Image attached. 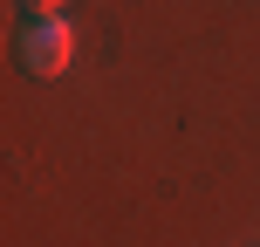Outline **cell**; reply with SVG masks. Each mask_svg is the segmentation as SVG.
<instances>
[{
    "label": "cell",
    "instance_id": "cell-1",
    "mask_svg": "<svg viewBox=\"0 0 260 247\" xmlns=\"http://www.w3.org/2000/svg\"><path fill=\"white\" fill-rule=\"evenodd\" d=\"M69 55H76V35H69L62 14H41V21L21 28V62L35 69V76H62Z\"/></svg>",
    "mask_w": 260,
    "mask_h": 247
},
{
    "label": "cell",
    "instance_id": "cell-2",
    "mask_svg": "<svg viewBox=\"0 0 260 247\" xmlns=\"http://www.w3.org/2000/svg\"><path fill=\"white\" fill-rule=\"evenodd\" d=\"M21 7H27V21H41V14H62L69 0H21Z\"/></svg>",
    "mask_w": 260,
    "mask_h": 247
}]
</instances>
